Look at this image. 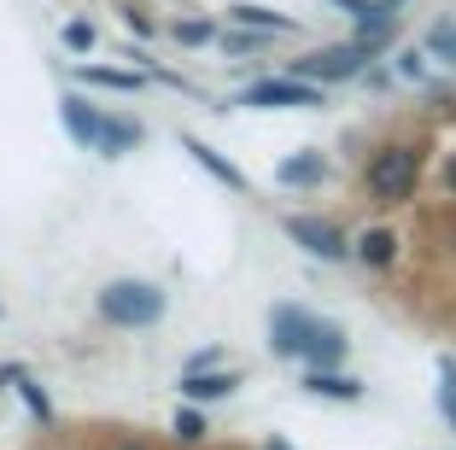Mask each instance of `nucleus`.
<instances>
[{
    "label": "nucleus",
    "instance_id": "1a4fd4ad",
    "mask_svg": "<svg viewBox=\"0 0 456 450\" xmlns=\"http://www.w3.org/2000/svg\"><path fill=\"white\" fill-rule=\"evenodd\" d=\"M240 386V374H205V369H188L182 374V397L188 404H211V397H228Z\"/></svg>",
    "mask_w": 456,
    "mask_h": 450
},
{
    "label": "nucleus",
    "instance_id": "b1692460",
    "mask_svg": "<svg viewBox=\"0 0 456 450\" xmlns=\"http://www.w3.org/2000/svg\"><path fill=\"white\" fill-rule=\"evenodd\" d=\"M444 187L456 193V152H451V164H444Z\"/></svg>",
    "mask_w": 456,
    "mask_h": 450
},
{
    "label": "nucleus",
    "instance_id": "4be33fe9",
    "mask_svg": "<svg viewBox=\"0 0 456 450\" xmlns=\"http://www.w3.org/2000/svg\"><path fill=\"white\" fill-rule=\"evenodd\" d=\"M334 6H346V12H357V18H375V12H392V0H334Z\"/></svg>",
    "mask_w": 456,
    "mask_h": 450
},
{
    "label": "nucleus",
    "instance_id": "6e6552de",
    "mask_svg": "<svg viewBox=\"0 0 456 450\" xmlns=\"http://www.w3.org/2000/svg\"><path fill=\"white\" fill-rule=\"evenodd\" d=\"M182 152H193V164H200V170H211V176H216V182H223V187H228V193H246V176H240V170H234V164H228V159H223V152H216V146H205V141H200V135H182Z\"/></svg>",
    "mask_w": 456,
    "mask_h": 450
},
{
    "label": "nucleus",
    "instance_id": "a211bd4d",
    "mask_svg": "<svg viewBox=\"0 0 456 450\" xmlns=\"http://www.w3.org/2000/svg\"><path fill=\"white\" fill-rule=\"evenodd\" d=\"M129 146H141V123L111 118V146H106V159H118V152H129Z\"/></svg>",
    "mask_w": 456,
    "mask_h": 450
},
{
    "label": "nucleus",
    "instance_id": "aec40b11",
    "mask_svg": "<svg viewBox=\"0 0 456 450\" xmlns=\"http://www.w3.org/2000/svg\"><path fill=\"white\" fill-rule=\"evenodd\" d=\"M175 438H182V445H200V438H205L200 410H175Z\"/></svg>",
    "mask_w": 456,
    "mask_h": 450
},
{
    "label": "nucleus",
    "instance_id": "f03ea898",
    "mask_svg": "<svg viewBox=\"0 0 456 450\" xmlns=\"http://www.w3.org/2000/svg\"><path fill=\"white\" fill-rule=\"evenodd\" d=\"M416 176H421V159L416 146H380L375 159H369V193L398 205V199L416 193Z\"/></svg>",
    "mask_w": 456,
    "mask_h": 450
},
{
    "label": "nucleus",
    "instance_id": "0eeeda50",
    "mask_svg": "<svg viewBox=\"0 0 456 450\" xmlns=\"http://www.w3.org/2000/svg\"><path fill=\"white\" fill-rule=\"evenodd\" d=\"M287 234H293L310 258H322V264H339V258L351 252L346 234H339L334 223H322V217H293V223H287Z\"/></svg>",
    "mask_w": 456,
    "mask_h": 450
},
{
    "label": "nucleus",
    "instance_id": "5701e85b",
    "mask_svg": "<svg viewBox=\"0 0 456 450\" xmlns=\"http://www.w3.org/2000/svg\"><path fill=\"white\" fill-rule=\"evenodd\" d=\"M223 47L228 53H257V47H264V29H252V36H223Z\"/></svg>",
    "mask_w": 456,
    "mask_h": 450
},
{
    "label": "nucleus",
    "instance_id": "4468645a",
    "mask_svg": "<svg viewBox=\"0 0 456 450\" xmlns=\"http://www.w3.org/2000/svg\"><path fill=\"white\" fill-rule=\"evenodd\" d=\"M322 176H328L322 152H293V159L275 170V182H281V187H310V182H322Z\"/></svg>",
    "mask_w": 456,
    "mask_h": 450
},
{
    "label": "nucleus",
    "instance_id": "2eb2a0df",
    "mask_svg": "<svg viewBox=\"0 0 456 450\" xmlns=\"http://www.w3.org/2000/svg\"><path fill=\"white\" fill-rule=\"evenodd\" d=\"M82 82H88V88H118V94H134V88H141V77H134V70H106V65H82Z\"/></svg>",
    "mask_w": 456,
    "mask_h": 450
},
{
    "label": "nucleus",
    "instance_id": "ddd939ff",
    "mask_svg": "<svg viewBox=\"0 0 456 450\" xmlns=\"http://www.w3.org/2000/svg\"><path fill=\"white\" fill-rule=\"evenodd\" d=\"M228 18L246 24V29H264V36H269V29H275V36H293V29H298V18H281V12H269V6H246V0H240V6H228Z\"/></svg>",
    "mask_w": 456,
    "mask_h": 450
},
{
    "label": "nucleus",
    "instance_id": "9b49d317",
    "mask_svg": "<svg viewBox=\"0 0 456 450\" xmlns=\"http://www.w3.org/2000/svg\"><path fill=\"white\" fill-rule=\"evenodd\" d=\"M305 392L334 397V404H357V397H362V380H351V374H334V369H310V374H305Z\"/></svg>",
    "mask_w": 456,
    "mask_h": 450
},
{
    "label": "nucleus",
    "instance_id": "412c9836",
    "mask_svg": "<svg viewBox=\"0 0 456 450\" xmlns=\"http://www.w3.org/2000/svg\"><path fill=\"white\" fill-rule=\"evenodd\" d=\"M211 36H216V29L205 24V18H188V24H175V41H188V47H205Z\"/></svg>",
    "mask_w": 456,
    "mask_h": 450
},
{
    "label": "nucleus",
    "instance_id": "423d86ee",
    "mask_svg": "<svg viewBox=\"0 0 456 450\" xmlns=\"http://www.w3.org/2000/svg\"><path fill=\"white\" fill-rule=\"evenodd\" d=\"M316 328V316L298 305H275L269 310V345H275V357H305V340Z\"/></svg>",
    "mask_w": 456,
    "mask_h": 450
},
{
    "label": "nucleus",
    "instance_id": "7ed1b4c3",
    "mask_svg": "<svg viewBox=\"0 0 456 450\" xmlns=\"http://www.w3.org/2000/svg\"><path fill=\"white\" fill-rule=\"evenodd\" d=\"M240 106H257V111H275V106H293V111H310L322 106V88L305 77H264L240 94Z\"/></svg>",
    "mask_w": 456,
    "mask_h": 450
},
{
    "label": "nucleus",
    "instance_id": "f3484780",
    "mask_svg": "<svg viewBox=\"0 0 456 450\" xmlns=\"http://www.w3.org/2000/svg\"><path fill=\"white\" fill-rule=\"evenodd\" d=\"M428 53H439L444 65H456V24H433L428 29Z\"/></svg>",
    "mask_w": 456,
    "mask_h": 450
},
{
    "label": "nucleus",
    "instance_id": "f8f14e48",
    "mask_svg": "<svg viewBox=\"0 0 456 450\" xmlns=\"http://www.w3.org/2000/svg\"><path fill=\"white\" fill-rule=\"evenodd\" d=\"M351 252H357V258H362L369 269H387L392 258H398V234H392V228H362Z\"/></svg>",
    "mask_w": 456,
    "mask_h": 450
},
{
    "label": "nucleus",
    "instance_id": "dca6fc26",
    "mask_svg": "<svg viewBox=\"0 0 456 450\" xmlns=\"http://www.w3.org/2000/svg\"><path fill=\"white\" fill-rule=\"evenodd\" d=\"M6 380L18 386V397H24L29 404V415H41V421H53V404H47V392H41L36 380H29V374H18V369H6Z\"/></svg>",
    "mask_w": 456,
    "mask_h": 450
},
{
    "label": "nucleus",
    "instance_id": "20e7f679",
    "mask_svg": "<svg viewBox=\"0 0 456 450\" xmlns=\"http://www.w3.org/2000/svg\"><path fill=\"white\" fill-rule=\"evenodd\" d=\"M362 65H369V47H322V53H305L293 65V77H305V82H351V77H362Z\"/></svg>",
    "mask_w": 456,
    "mask_h": 450
},
{
    "label": "nucleus",
    "instance_id": "393cba45",
    "mask_svg": "<svg viewBox=\"0 0 456 450\" xmlns=\"http://www.w3.org/2000/svg\"><path fill=\"white\" fill-rule=\"evenodd\" d=\"M269 450H293V445H287V438H269Z\"/></svg>",
    "mask_w": 456,
    "mask_h": 450
},
{
    "label": "nucleus",
    "instance_id": "6ab92c4d",
    "mask_svg": "<svg viewBox=\"0 0 456 450\" xmlns=\"http://www.w3.org/2000/svg\"><path fill=\"white\" fill-rule=\"evenodd\" d=\"M94 24H82V18H70V24H65V47H70V53H94Z\"/></svg>",
    "mask_w": 456,
    "mask_h": 450
},
{
    "label": "nucleus",
    "instance_id": "9d476101",
    "mask_svg": "<svg viewBox=\"0 0 456 450\" xmlns=\"http://www.w3.org/2000/svg\"><path fill=\"white\" fill-rule=\"evenodd\" d=\"M305 357L316 363V369H334V363L346 357V333H339L334 322H316V328H310V340H305Z\"/></svg>",
    "mask_w": 456,
    "mask_h": 450
},
{
    "label": "nucleus",
    "instance_id": "f257e3e1",
    "mask_svg": "<svg viewBox=\"0 0 456 450\" xmlns=\"http://www.w3.org/2000/svg\"><path fill=\"white\" fill-rule=\"evenodd\" d=\"M100 316L118 322V328H152L164 316V292L152 281H111L100 292Z\"/></svg>",
    "mask_w": 456,
    "mask_h": 450
},
{
    "label": "nucleus",
    "instance_id": "39448f33",
    "mask_svg": "<svg viewBox=\"0 0 456 450\" xmlns=\"http://www.w3.org/2000/svg\"><path fill=\"white\" fill-rule=\"evenodd\" d=\"M59 118H65V129H70V141H77V146H88V152H106V146H111V118H106V111H94L88 100L65 94V100H59Z\"/></svg>",
    "mask_w": 456,
    "mask_h": 450
}]
</instances>
